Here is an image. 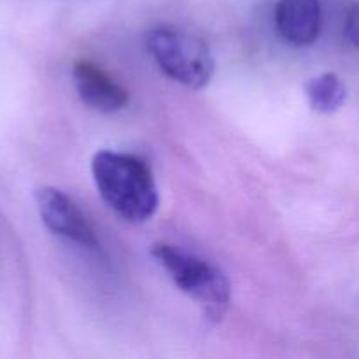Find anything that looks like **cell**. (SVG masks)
I'll list each match as a JSON object with an SVG mask.
<instances>
[{
	"instance_id": "obj_1",
	"label": "cell",
	"mask_w": 359,
	"mask_h": 359,
	"mask_svg": "<svg viewBox=\"0 0 359 359\" xmlns=\"http://www.w3.org/2000/svg\"><path fill=\"white\" fill-rule=\"evenodd\" d=\"M91 174L102 200L128 223H146L158 209V188L149 165L140 156L98 151Z\"/></svg>"
},
{
	"instance_id": "obj_2",
	"label": "cell",
	"mask_w": 359,
	"mask_h": 359,
	"mask_svg": "<svg viewBox=\"0 0 359 359\" xmlns=\"http://www.w3.org/2000/svg\"><path fill=\"white\" fill-rule=\"evenodd\" d=\"M151 255L175 286L202 307L207 321L217 323L223 319L230 304V283L216 265L163 242L154 244Z\"/></svg>"
},
{
	"instance_id": "obj_3",
	"label": "cell",
	"mask_w": 359,
	"mask_h": 359,
	"mask_svg": "<svg viewBox=\"0 0 359 359\" xmlns=\"http://www.w3.org/2000/svg\"><path fill=\"white\" fill-rule=\"evenodd\" d=\"M146 48L165 76L189 90H202L212 79V53L198 35L160 25L147 32Z\"/></svg>"
},
{
	"instance_id": "obj_4",
	"label": "cell",
	"mask_w": 359,
	"mask_h": 359,
	"mask_svg": "<svg viewBox=\"0 0 359 359\" xmlns=\"http://www.w3.org/2000/svg\"><path fill=\"white\" fill-rule=\"evenodd\" d=\"M35 200H37L42 223L49 231L69 238L91 251H100V242L91 224L88 223L86 216L62 189L53 188V186L39 188L35 193Z\"/></svg>"
},
{
	"instance_id": "obj_5",
	"label": "cell",
	"mask_w": 359,
	"mask_h": 359,
	"mask_svg": "<svg viewBox=\"0 0 359 359\" xmlns=\"http://www.w3.org/2000/svg\"><path fill=\"white\" fill-rule=\"evenodd\" d=\"M72 77L77 95L88 107L104 114H112L128 105V91L95 63L88 60L76 62Z\"/></svg>"
},
{
	"instance_id": "obj_6",
	"label": "cell",
	"mask_w": 359,
	"mask_h": 359,
	"mask_svg": "<svg viewBox=\"0 0 359 359\" xmlns=\"http://www.w3.org/2000/svg\"><path fill=\"white\" fill-rule=\"evenodd\" d=\"M276 27L287 44L297 48L314 44L321 34V4L319 0H279Z\"/></svg>"
},
{
	"instance_id": "obj_7",
	"label": "cell",
	"mask_w": 359,
	"mask_h": 359,
	"mask_svg": "<svg viewBox=\"0 0 359 359\" xmlns=\"http://www.w3.org/2000/svg\"><path fill=\"white\" fill-rule=\"evenodd\" d=\"M309 104L321 114H332L339 111L347 98V88L335 72H325L312 77L305 84Z\"/></svg>"
},
{
	"instance_id": "obj_8",
	"label": "cell",
	"mask_w": 359,
	"mask_h": 359,
	"mask_svg": "<svg viewBox=\"0 0 359 359\" xmlns=\"http://www.w3.org/2000/svg\"><path fill=\"white\" fill-rule=\"evenodd\" d=\"M344 35L351 42L353 48L358 46V25H356V6L351 7L349 14L346 18V27H344Z\"/></svg>"
}]
</instances>
